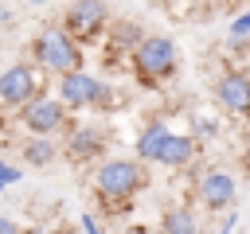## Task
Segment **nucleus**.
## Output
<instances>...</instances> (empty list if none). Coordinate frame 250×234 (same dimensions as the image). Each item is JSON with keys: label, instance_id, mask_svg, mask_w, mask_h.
Wrapping results in <instances>:
<instances>
[{"label": "nucleus", "instance_id": "obj_1", "mask_svg": "<svg viewBox=\"0 0 250 234\" xmlns=\"http://www.w3.org/2000/svg\"><path fill=\"white\" fill-rule=\"evenodd\" d=\"M31 62H35L43 74L62 78V74L86 70V47H82L62 23H47V27H39V35L31 39Z\"/></svg>", "mask_w": 250, "mask_h": 234}, {"label": "nucleus", "instance_id": "obj_2", "mask_svg": "<svg viewBox=\"0 0 250 234\" xmlns=\"http://www.w3.org/2000/svg\"><path fill=\"white\" fill-rule=\"evenodd\" d=\"M94 191L102 203L109 207H121V203H133L145 187H148V168L133 156H109L94 168Z\"/></svg>", "mask_w": 250, "mask_h": 234}, {"label": "nucleus", "instance_id": "obj_3", "mask_svg": "<svg viewBox=\"0 0 250 234\" xmlns=\"http://www.w3.org/2000/svg\"><path fill=\"white\" fill-rule=\"evenodd\" d=\"M129 66H133V78L145 90H152V86H160V82H168L176 74L180 51H176V43L168 35H145V43L129 55Z\"/></svg>", "mask_w": 250, "mask_h": 234}, {"label": "nucleus", "instance_id": "obj_4", "mask_svg": "<svg viewBox=\"0 0 250 234\" xmlns=\"http://www.w3.org/2000/svg\"><path fill=\"white\" fill-rule=\"evenodd\" d=\"M43 94H47V78L35 62H12V66L0 70V109L23 113Z\"/></svg>", "mask_w": 250, "mask_h": 234}, {"label": "nucleus", "instance_id": "obj_5", "mask_svg": "<svg viewBox=\"0 0 250 234\" xmlns=\"http://www.w3.org/2000/svg\"><path fill=\"white\" fill-rule=\"evenodd\" d=\"M16 121H20V129H23L27 136H47V140H59V133L66 136V133H70V125H74L70 109H66L55 94L35 98L23 113H16Z\"/></svg>", "mask_w": 250, "mask_h": 234}, {"label": "nucleus", "instance_id": "obj_6", "mask_svg": "<svg viewBox=\"0 0 250 234\" xmlns=\"http://www.w3.org/2000/svg\"><path fill=\"white\" fill-rule=\"evenodd\" d=\"M51 94L70 109V113H78V109H102V105H109V94H105V82L98 78V74H90V70H74V74H62V78H55V86H51Z\"/></svg>", "mask_w": 250, "mask_h": 234}, {"label": "nucleus", "instance_id": "obj_7", "mask_svg": "<svg viewBox=\"0 0 250 234\" xmlns=\"http://www.w3.org/2000/svg\"><path fill=\"white\" fill-rule=\"evenodd\" d=\"M62 27L86 47V43H94V39H102L109 31V4H102V0H74L62 12Z\"/></svg>", "mask_w": 250, "mask_h": 234}, {"label": "nucleus", "instance_id": "obj_8", "mask_svg": "<svg viewBox=\"0 0 250 234\" xmlns=\"http://www.w3.org/2000/svg\"><path fill=\"white\" fill-rule=\"evenodd\" d=\"M195 195L207 211H230V203L238 195V179L227 168H203L195 176Z\"/></svg>", "mask_w": 250, "mask_h": 234}, {"label": "nucleus", "instance_id": "obj_9", "mask_svg": "<svg viewBox=\"0 0 250 234\" xmlns=\"http://www.w3.org/2000/svg\"><path fill=\"white\" fill-rule=\"evenodd\" d=\"M215 101L234 117H250V74L246 70H223L215 78Z\"/></svg>", "mask_w": 250, "mask_h": 234}, {"label": "nucleus", "instance_id": "obj_10", "mask_svg": "<svg viewBox=\"0 0 250 234\" xmlns=\"http://www.w3.org/2000/svg\"><path fill=\"white\" fill-rule=\"evenodd\" d=\"M105 148V125H70V133L62 136V152H66V160H74V164H86V160H94L98 152Z\"/></svg>", "mask_w": 250, "mask_h": 234}, {"label": "nucleus", "instance_id": "obj_11", "mask_svg": "<svg viewBox=\"0 0 250 234\" xmlns=\"http://www.w3.org/2000/svg\"><path fill=\"white\" fill-rule=\"evenodd\" d=\"M195 152H199V140H195L191 133H172V136H168V144L160 148L156 164H160V168L180 172V168H188V164L195 160Z\"/></svg>", "mask_w": 250, "mask_h": 234}, {"label": "nucleus", "instance_id": "obj_12", "mask_svg": "<svg viewBox=\"0 0 250 234\" xmlns=\"http://www.w3.org/2000/svg\"><path fill=\"white\" fill-rule=\"evenodd\" d=\"M168 136H172L168 121H148V125L137 133V160H141V164H156V156H160V148L168 144Z\"/></svg>", "mask_w": 250, "mask_h": 234}, {"label": "nucleus", "instance_id": "obj_13", "mask_svg": "<svg viewBox=\"0 0 250 234\" xmlns=\"http://www.w3.org/2000/svg\"><path fill=\"white\" fill-rule=\"evenodd\" d=\"M160 234H199V218H195V211L184 207V203L168 207V211L160 214Z\"/></svg>", "mask_w": 250, "mask_h": 234}, {"label": "nucleus", "instance_id": "obj_14", "mask_svg": "<svg viewBox=\"0 0 250 234\" xmlns=\"http://www.w3.org/2000/svg\"><path fill=\"white\" fill-rule=\"evenodd\" d=\"M20 152H23V164L47 168V164H55V156L62 152V144H59V140H47V136H27Z\"/></svg>", "mask_w": 250, "mask_h": 234}, {"label": "nucleus", "instance_id": "obj_15", "mask_svg": "<svg viewBox=\"0 0 250 234\" xmlns=\"http://www.w3.org/2000/svg\"><path fill=\"white\" fill-rule=\"evenodd\" d=\"M227 39H230V47H250V8H246V12H238V16L230 20Z\"/></svg>", "mask_w": 250, "mask_h": 234}, {"label": "nucleus", "instance_id": "obj_16", "mask_svg": "<svg viewBox=\"0 0 250 234\" xmlns=\"http://www.w3.org/2000/svg\"><path fill=\"white\" fill-rule=\"evenodd\" d=\"M219 133H223V121H219V117H203V113L191 117V136H195V140H215Z\"/></svg>", "mask_w": 250, "mask_h": 234}, {"label": "nucleus", "instance_id": "obj_17", "mask_svg": "<svg viewBox=\"0 0 250 234\" xmlns=\"http://www.w3.org/2000/svg\"><path fill=\"white\" fill-rule=\"evenodd\" d=\"M78 226H82V234H102V226L94 222V214H78Z\"/></svg>", "mask_w": 250, "mask_h": 234}, {"label": "nucleus", "instance_id": "obj_18", "mask_svg": "<svg viewBox=\"0 0 250 234\" xmlns=\"http://www.w3.org/2000/svg\"><path fill=\"white\" fill-rule=\"evenodd\" d=\"M0 234H23V226H20L16 218H8V214H0Z\"/></svg>", "mask_w": 250, "mask_h": 234}, {"label": "nucleus", "instance_id": "obj_19", "mask_svg": "<svg viewBox=\"0 0 250 234\" xmlns=\"http://www.w3.org/2000/svg\"><path fill=\"white\" fill-rule=\"evenodd\" d=\"M121 234H152L145 222H129V226H121Z\"/></svg>", "mask_w": 250, "mask_h": 234}, {"label": "nucleus", "instance_id": "obj_20", "mask_svg": "<svg viewBox=\"0 0 250 234\" xmlns=\"http://www.w3.org/2000/svg\"><path fill=\"white\" fill-rule=\"evenodd\" d=\"M234 226H238V214L227 211V214H223V230H234Z\"/></svg>", "mask_w": 250, "mask_h": 234}, {"label": "nucleus", "instance_id": "obj_21", "mask_svg": "<svg viewBox=\"0 0 250 234\" xmlns=\"http://www.w3.org/2000/svg\"><path fill=\"white\" fill-rule=\"evenodd\" d=\"M8 168H12V164H8V160H4V156H0V176H4V172H8Z\"/></svg>", "mask_w": 250, "mask_h": 234}, {"label": "nucleus", "instance_id": "obj_22", "mask_svg": "<svg viewBox=\"0 0 250 234\" xmlns=\"http://www.w3.org/2000/svg\"><path fill=\"white\" fill-rule=\"evenodd\" d=\"M4 20H8V4H0V23H4Z\"/></svg>", "mask_w": 250, "mask_h": 234}, {"label": "nucleus", "instance_id": "obj_23", "mask_svg": "<svg viewBox=\"0 0 250 234\" xmlns=\"http://www.w3.org/2000/svg\"><path fill=\"white\" fill-rule=\"evenodd\" d=\"M219 234H234V230H219Z\"/></svg>", "mask_w": 250, "mask_h": 234}, {"label": "nucleus", "instance_id": "obj_24", "mask_svg": "<svg viewBox=\"0 0 250 234\" xmlns=\"http://www.w3.org/2000/svg\"><path fill=\"white\" fill-rule=\"evenodd\" d=\"M0 191H4V179H0Z\"/></svg>", "mask_w": 250, "mask_h": 234}, {"label": "nucleus", "instance_id": "obj_25", "mask_svg": "<svg viewBox=\"0 0 250 234\" xmlns=\"http://www.w3.org/2000/svg\"><path fill=\"white\" fill-rule=\"evenodd\" d=\"M23 234H35V230H23Z\"/></svg>", "mask_w": 250, "mask_h": 234}]
</instances>
